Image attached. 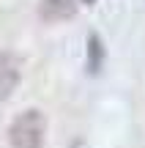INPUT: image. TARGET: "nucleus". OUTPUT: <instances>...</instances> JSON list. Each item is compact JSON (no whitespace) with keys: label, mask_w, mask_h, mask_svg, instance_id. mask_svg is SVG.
I'll return each instance as SVG.
<instances>
[{"label":"nucleus","mask_w":145,"mask_h":148,"mask_svg":"<svg viewBox=\"0 0 145 148\" xmlns=\"http://www.w3.org/2000/svg\"><path fill=\"white\" fill-rule=\"evenodd\" d=\"M44 137H47V118L38 110L19 112L8 126L11 148H44Z\"/></svg>","instance_id":"obj_1"},{"label":"nucleus","mask_w":145,"mask_h":148,"mask_svg":"<svg viewBox=\"0 0 145 148\" xmlns=\"http://www.w3.org/2000/svg\"><path fill=\"white\" fill-rule=\"evenodd\" d=\"M80 0H38V16L44 22H63L77 14Z\"/></svg>","instance_id":"obj_2"},{"label":"nucleus","mask_w":145,"mask_h":148,"mask_svg":"<svg viewBox=\"0 0 145 148\" xmlns=\"http://www.w3.org/2000/svg\"><path fill=\"white\" fill-rule=\"evenodd\" d=\"M19 82V60L11 52H0V101L8 99Z\"/></svg>","instance_id":"obj_3"},{"label":"nucleus","mask_w":145,"mask_h":148,"mask_svg":"<svg viewBox=\"0 0 145 148\" xmlns=\"http://www.w3.org/2000/svg\"><path fill=\"white\" fill-rule=\"evenodd\" d=\"M104 66V41L99 33H91L88 36V60H85V69L88 74H99Z\"/></svg>","instance_id":"obj_4"},{"label":"nucleus","mask_w":145,"mask_h":148,"mask_svg":"<svg viewBox=\"0 0 145 148\" xmlns=\"http://www.w3.org/2000/svg\"><path fill=\"white\" fill-rule=\"evenodd\" d=\"M82 3H88V5H93V3H96V0H82Z\"/></svg>","instance_id":"obj_5"}]
</instances>
